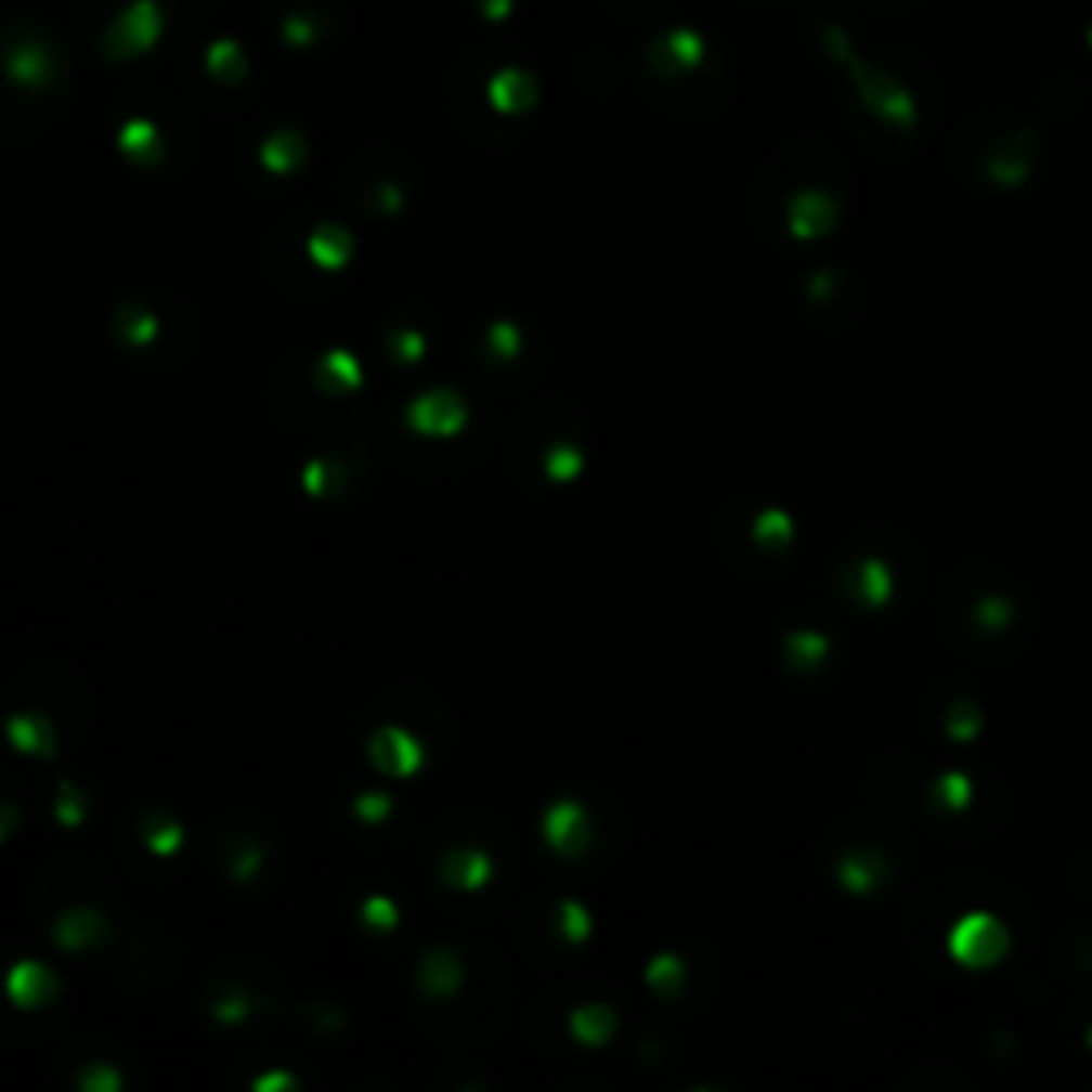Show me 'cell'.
I'll list each match as a JSON object with an SVG mask.
<instances>
[{"label":"cell","mask_w":1092,"mask_h":1092,"mask_svg":"<svg viewBox=\"0 0 1092 1092\" xmlns=\"http://www.w3.org/2000/svg\"><path fill=\"white\" fill-rule=\"evenodd\" d=\"M116 30H125L129 35V48H145L154 35H158V9H154V0H141L133 4L125 17H120V26Z\"/></svg>","instance_id":"1"}]
</instances>
